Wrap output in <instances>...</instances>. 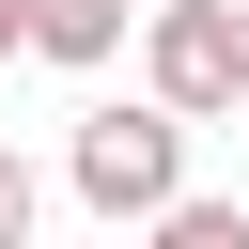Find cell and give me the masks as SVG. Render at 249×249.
Returning a JSON list of instances; mask_svg holds the SVG:
<instances>
[{
	"label": "cell",
	"instance_id": "obj_5",
	"mask_svg": "<svg viewBox=\"0 0 249 249\" xmlns=\"http://www.w3.org/2000/svg\"><path fill=\"white\" fill-rule=\"evenodd\" d=\"M31 202H47V187H31V156L0 140V249H31Z\"/></svg>",
	"mask_w": 249,
	"mask_h": 249
},
{
	"label": "cell",
	"instance_id": "obj_6",
	"mask_svg": "<svg viewBox=\"0 0 249 249\" xmlns=\"http://www.w3.org/2000/svg\"><path fill=\"white\" fill-rule=\"evenodd\" d=\"M0 62H31V0H0Z\"/></svg>",
	"mask_w": 249,
	"mask_h": 249
},
{
	"label": "cell",
	"instance_id": "obj_3",
	"mask_svg": "<svg viewBox=\"0 0 249 249\" xmlns=\"http://www.w3.org/2000/svg\"><path fill=\"white\" fill-rule=\"evenodd\" d=\"M124 47V0H31V62H109Z\"/></svg>",
	"mask_w": 249,
	"mask_h": 249
},
{
	"label": "cell",
	"instance_id": "obj_4",
	"mask_svg": "<svg viewBox=\"0 0 249 249\" xmlns=\"http://www.w3.org/2000/svg\"><path fill=\"white\" fill-rule=\"evenodd\" d=\"M156 249H249V202H202V187H187V202L156 218Z\"/></svg>",
	"mask_w": 249,
	"mask_h": 249
},
{
	"label": "cell",
	"instance_id": "obj_2",
	"mask_svg": "<svg viewBox=\"0 0 249 249\" xmlns=\"http://www.w3.org/2000/svg\"><path fill=\"white\" fill-rule=\"evenodd\" d=\"M140 93L187 109V124L249 109V47H233V16H218V0H156V16H140Z\"/></svg>",
	"mask_w": 249,
	"mask_h": 249
},
{
	"label": "cell",
	"instance_id": "obj_1",
	"mask_svg": "<svg viewBox=\"0 0 249 249\" xmlns=\"http://www.w3.org/2000/svg\"><path fill=\"white\" fill-rule=\"evenodd\" d=\"M62 171H78V202H93V218H140V233H156V218L187 202V109H156V93L78 109V156H62Z\"/></svg>",
	"mask_w": 249,
	"mask_h": 249
},
{
	"label": "cell",
	"instance_id": "obj_7",
	"mask_svg": "<svg viewBox=\"0 0 249 249\" xmlns=\"http://www.w3.org/2000/svg\"><path fill=\"white\" fill-rule=\"evenodd\" d=\"M218 16H233V47H249V0H218Z\"/></svg>",
	"mask_w": 249,
	"mask_h": 249
}]
</instances>
